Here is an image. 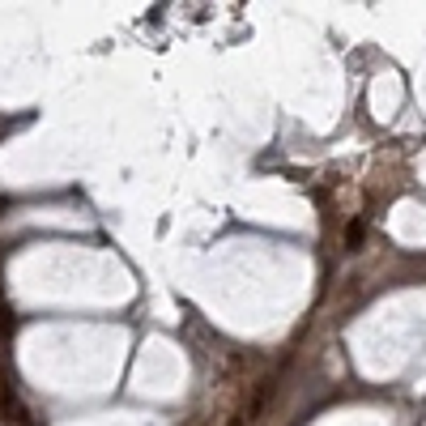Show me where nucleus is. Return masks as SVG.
I'll return each mask as SVG.
<instances>
[{
    "mask_svg": "<svg viewBox=\"0 0 426 426\" xmlns=\"http://www.w3.org/2000/svg\"><path fill=\"white\" fill-rule=\"evenodd\" d=\"M346 243H350V252H358V243H363V222L346 226Z\"/></svg>",
    "mask_w": 426,
    "mask_h": 426,
    "instance_id": "nucleus-1",
    "label": "nucleus"
},
{
    "mask_svg": "<svg viewBox=\"0 0 426 426\" xmlns=\"http://www.w3.org/2000/svg\"><path fill=\"white\" fill-rule=\"evenodd\" d=\"M9 333H13V311L0 307V337H9Z\"/></svg>",
    "mask_w": 426,
    "mask_h": 426,
    "instance_id": "nucleus-2",
    "label": "nucleus"
},
{
    "mask_svg": "<svg viewBox=\"0 0 426 426\" xmlns=\"http://www.w3.org/2000/svg\"><path fill=\"white\" fill-rule=\"evenodd\" d=\"M231 426H243V418H235V422H231Z\"/></svg>",
    "mask_w": 426,
    "mask_h": 426,
    "instance_id": "nucleus-3",
    "label": "nucleus"
}]
</instances>
